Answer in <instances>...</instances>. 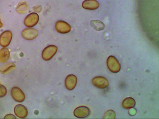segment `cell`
Segmentation results:
<instances>
[{
	"label": "cell",
	"instance_id": "6da1fadb",
	"mask_svg": "<svg viewBox=\"0 0 159 119\" xmlns=\"http://www.w3.org/2000/svg\"><path fill=\"white\" fill-rule=\"evenodd\" d=\"M107 64L109 70L113 73H118L121 68L120 63L114 56H110L108 58Z\"/></svg>",
	"mask_w": 159,
	"mask_h": 119
},
{
	"label": "cell",
	"instance_id": "7a4b0ae2",
	"mask_svg": "<svg viewBox=\"0 0 159 119\" xmlns=\"http://www.w3.org/2000/svg\"><path fill=\"white\" fill-rule=\"evenodd\" d=\"M57 47L54 45H50L45 47L42 52V59L45 61H49L53 57L57 51Z\"/></svg>",
	"mask_w": 159,
	"mask_h": 119
},
{
	"label": "cell",
	"instance_id": "3957f363",
	"mask_svg": "<svg viewBox=\"0 0 159 119\" xmlns=\"http://www.w3.org/2000/svg\"><path fill=\"white\" fill-rule=\"evenodd\" d=\"M39 21V16L37 13L32 12L27 15L24 20V23L25 26L32 28L37 24Z\"/></svg>",
	"mask_w": 159,
	"mask_h": 119
},
{
	"label": "cell",
	"instance_id": "277c9868",
	"mask_svg": "<svg viewBox=\"0 0 159 119\" xmlns=\"http://www.w3.org/2000/svg\"><path fill=\"white\" fill-rule=\"evenodd\" d=\"M12 33L11 31L6 30L0 35V45L3 47H7L11 43Z\"/></svg>",
	"mask_w": 159,
	"mask_h": 119
},
{
	"label": "cell",
	"instance_id": "5b68a950",
	"mask_svg": "<svg viewBox=\"0 0 159 119\" xmlns=\"http://www.w3.org/2000/svg\"><path fill=\"white\" fill-rule=\"evenodd\" d=\"M11 96L16 102L22 103L25 101V95L21 89L17 87H14L11 90Z\"/></svg>",
	"mask_w": 159,
	"mask_h": 119
},
{
	"label": "cell",
	"instance_id": "8992f818",
	"mask_svg": "<svg viewBox=\"0 0 159 119\" xmlns=\"http://www.w3.org/2000/svg\"><path fill=\"white\" fill-rule=\"evenodd\" d=\"M55 29L59 33L66 34L70 32L71 27L69 24L65 21L59 20L55 23Z\"/></svg>",
	"mask_w": 159,
	"mask_h": 119
},
{
	"label": "cell",
	"instance_id": "52a82bcc",
	"mask_svg": "<svg viewBox=\"0 0 159 119\" xmlns=\"http://www.w3.org/2000/svg\"><path fill=\"white\" fill-rule=\"evenodd\" d=\"M92 84L98 88L103 89L109 86V82L107 79L102 76H97L92 79Z\"/></svg>",
	"mask_w": 159,
	"mask_h": 119
},
{
	"label": "cell",
	"instance_id": "ba28073f",
	"mask_svg": "<svg viewBox=\"0 0 159 119\" xmlns=\"http://www.w3.org/2000/svg\"><path fill=\"white\" fill-rule=\"evenodd\" d=\"M38 32L37 30L29 28L24 29L22 32V36L24 39L27 40H32L37 37Z\"/></svg>",
	"mask_w": 159,
	"mask_h": 119
},
{
	"label": "cell",
	"instance_id": "9c48e42d",
	"mask_svg": "<svg viewBox=\"0 0 159 119\" xmlns=\"http://www.w3.org/2000/svg\"><path fill=\"white\" fill-rule=\"evenodd\" d=\"M90 110L89 108L85 106H80L76 108L74 111V115L79 118H84L89 117Z\"/></svg>",
	"mask_w": 159,
	"mask_h": 119
},
{
	"label": "cell",
	"instance_id": "30bf717a",
	"mask_svg": "<svg viewBox=\"0 0 159 119\" xmlns=\"http://www.w3.org/2000/svg\"><path fill=\"white\" fill-rule=\"evenodd\" d=\"M77 83V79L74 75H68L65 80V86L69 90H73L76 87Z\"/></svg>",
	"mask_w": 159,
	"mask_h": 119
},
{
	"label": "cell",
	"instance_id": "8fae6325",
	"mask_svg": "<svg viewBox=\"0 0 159 119\" xmlns=\"http://www.w3.org/2000/svg\"><path fill=\"white\" fill-rule=\"evenodd\" d=\"M14 112L16 117L20 118H25L28 115L27 109L22 104H18L15 106Z\"/></svg>",
	"mask_w": 159,
	"mask_h": 119
},
{
	"label": "cell",
	"instance_id": "7c38bea8",
	"mask_svg": "<svg viewBox=\"0 0 159 119\" xmlns=\"http://www.w3.org/2000/svg\"><path fill=\"white\" fill-rule=\"evenodd\" d=\"M82 7L85 9L95 10L99 8V4L96 0H85L82 2Z\"/></svg>",
	"mask_w": 159,
	"mask_h": 119
},
{
	"label": "cell",
	"instance_id": "4fadbf2b",
	"mask_svg": "<svg viewBox=\"0 0 159 119\" xmlns=\"http://www.w3.org/2000/svg\"><path fill=\"white\" fill-rule=\"evenodd\" d=\"M10 53L7 48L4 47L0 49V62L5 63L9 59Z\"/></svg>",
	"mask_w": 159,
	"mask_h": 119
},
{
	"label": "cell",
	"instance_id": "5bb4252c",
	"mask_svg": "<svg viewBox=\"0 0 159 119\" xmlns=\"http://www.w3.org/2000/svg\"><path fill=\"white\" fill-rule=\"evenodd\" d=\"M15 68L16 65L13 62H9L1 66L0 72L3 74H7L15 69Z\"/></svg>",
	"mask_w": 159,
	"mask_h": 119
},
{
	"label": "cell",
	"instance_id": "9a60e30c",
	"mask_svg": "<svg viewBox=\"0 0 159 119\" xmlns=\"http://www.w3.org/2000/svg\"><path fill=\"white\" fill-rule=\"evenodd\" d=\"M135 100L132 97L126 98L122 102V106L123 108L126 109L133 108L135 107Z\"/></svg>",
	"mask_w": 159,
	"mask_h": 119
},
{
	"label": "cell",
	"instance_id": "2e32d148",
	"mask_svg": "<svg viewBox=\"0 0 159 119\" xmlns=\"http://www.w3.org/2000/svg\"><path fill=\"white\" fill-rule=\"evenodd\" d=\"M91 26L96 31H102L104 29L105 25L102 21L97 20H93L90 21Z\"/></svg>",
	"mask_w": 159,
	"mask_h": 119
},
{
	"label": "cell",
	"instance_id": "e0dca14e",
	"mask_svg": "<svg viewBox=\"0 0 159 119\" xmlns=\"http://www.w3.org/2000/svg\"><path fill=\"white\" fill-rule=\"evenodd\" d=\"M28 7L25 2H22L19 3L16 8L17 12L20 14L25 13L28 11Z\"/></svg>",
	"mask_w": 159,
	"mask_h": 119
},
{
	"label": "cell",
	"instance_id": "ac0fdd59",
	"mask_svg": "<svg viewBox=\"0 0 159 119\" xmlns=\"http://www.w3.org/2000/svg\"><path fill=\"white\" fill-rule=\"evenodd\" d=\"M116 114L114 110H107L103 115V118L113 119L116 118Z\"/></svg>",
	"mask_w": 159,
	"mask_h": 119
},
{
	"label": "cell",
	"instance_id": "d6986e66",
	"mask_svg": "<svg viewBox=\"0 0 159 119\" xmlns=\"http://www.w3.org/2000/svg\"><path fill=\"white\" fill-rule=\"evenodd\" d=\"M7 93V89L5 86L0 85V98L5 97Z\"/></svg>",
	"mask_w": 159,
	"mask_h": 119
},
{
	"label": "cell",
	"instance_id": "ffe728a7",
	"mask_svg": "<svg viewBox=\"0 0 159 119\" xmlns=\"http://www.w3.org/2000/svg\"><path fill=\"white\" fill-rule=\"evenodd\" d=\"M33 8L34 11L37 13L40 12L42 10V6L40 5L36 6L33 7Z\"/></svg>",
	"mask_w": 159,
	"mask_h": 119
},
{
	"label": "cell",
	"instance_id": "44dd1931",
	"mask_svg": "<svg viewBox=\"0 0 159 119\" xmlns=\"http://www.w3.org/2000/svg\"><path fill=\"white\" fill-rule=\"evenodd\" d=\"M16 119V117L13 115L11 114H8L5 117L4 119Z\"/></svg>",
	"mask_w": 159,
	"mask_h": 119
},
{
	"label": "cell",
	"instance_id": "7402d4cb",
	"mask_svg": "<svg viewBox=\"0 0 159 119\" xmlns=\"http://www.w3.org/2000/svg\"><path fill=\"white\" fill-rule=\"evenodd\" d=\"M3 26V24L1 22V19H0V28L2 27Z\"/></svg>",
	"mask_w": 159,
	"mask_h": 119
},
{
	"label": "cell",
	"instance_id": "603a6c76",
	"mask_svg": "<svg viewBox=\"0 0 159 119\" xmlns=\"http://www.w3.org/2000/svg\"></svg>",
	"mask_w": 159,
	"mask_h": 119
}]
</instances>
